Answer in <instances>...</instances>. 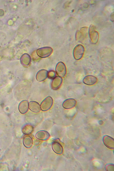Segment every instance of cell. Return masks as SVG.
Listing matches in <instances>:
<instances>
[{
	"instance_id": "19",
	"label": "cell",
	"mask_w": 114,
	"mask_h": 171,
	"mask_svg": "<svg viewBox=\"0 0 114 171\" xmlns=\"http://www.w3.org/2000/svg\"><path fill=\"white\" fill-rule=\"evenodd\" d=\"M56 76V73L53 71H50L48 73V77L49 79H53Z\"/></svg>"
},
{
	"instance_id": "14",
	"label": "cell",
	"mask_w": 114,
	"mask_h": 171,
	"mask_svg": "<svg viewBox=\"0 0 114 171\" xmlns=\"http://www.w3.org/2000/svg\"><path fill=\"white\" fill-rule=\"evenodd\" d=\"M29 108L32 112L38 113L41 111V107L39 104L36 102L31 101L29 104Z\"/></svg>"
},
{
	"instance_id": "4",
	"label": "cell",
	"mask_w": 114,
	"mask_h": 171,
	"mask_svg": "<svg viewBox=\"0 0 114 171\" xmlns=\"http://www.w3.org/2000/svg\"><path fill=\"white\" fill-rule=\"evenodd\" d=\"M53 104L52 98L48 96L45 98L41 104V109L42 111H45L49 110Z\"/></svg>"
},
{
	"instance_id": "6",
	"label": "cell",
	"mask_w": 114,
	"mask_h": 171,
	"mask_svg": "<svg viewBox=\"0 0 114 171\" xmlns=\"http://www.w3.org/2000/svg\"><path fill=\"white\" fill-rule=\"evenodd\" d=\"M103 142L104 145L109 149H114V140L112 137L107 135L105 136L103 138Z\"/></svg>"
},
{
	"instance_id": "10",
	"label": "cell",
	"mask_w": 114,
	"mask_h": 171,
	"mask_svg": "<svg viewBox=\"0 0 114 171\" xmlns=\"http://www.w3.org/2000/svg\"><path fill=\"white\" fill-rule=\"evenodd\" d=\"M97 81V78L96 77L92 75L86 76L84 77L83 80L84 84L89 85L95 84Z\"/></svg>"
},
{
	"instance_id": "13",
	"label": "cell",
	"mask_w": 114,
	"mask_h": 171,
	"mask_svg": "<svg viewBox=\"0 0 114 171\" xmlns=\"http://www.w3.org/2000/svg\"><path fill=\"white\" fill-rule=\"evenodd\" d=\"M21 64L24 67L29 66L31 61V58L30 55L27 53L23 54L20 58Z\"/></svg>"
},
{
	"instance_id": "2",
	"label": "cell",
	"mask_w": 114,
	"mask_h": 171,
	"mask_svg": "<svg viewBox=\"0 0 114 171\" xmlns=\"http://www.w3.org/2000/svg\"><path fill=\"white\" fill-rule=\"evenodd\" d=\"M55 71L59 77H65L67 74V68L64 63L62 61L58 62L56 65Z\"/></svg>"
},
{
	"instance_id": "5",
	"label": "cell",
	"mask_w": 114,
	"mask_h": 171,
	"mask_svg": "<svg viewBox=\"0 0 114 171\" xmlns=\"http://www.w3.org/2000/svg\"><path fill=\"white\" fill-rule=\"evenodd\" d=\"M63 79L62 77L57 76L53 79L51 84V87L53 90H56L58 89L61 87Z\"/></svg>"
},
{
	"instance_id": "3",
	"label": "cell",
	"mask_w": 114,
	"mask_h": 171,
	"mask_svg": "<svg viewBox=\"0 0 114 171\" xmlns=\"http://www.w3.org/2000/svg\"><path fill=\"white\" fill-rule=\"evenodd\" d=\"M85 48L81 44L77 45L73 51V55L74 58L77 60L81 59L84 53Z\"/></svg>"
},
{
	"instance_id": "1",
	"label": "cell",
	"mask_w": 114,
	"mask_h": 171,
	"mask_svg": "<svg viewBox=\"0 0 114 171\" xmlns=\"http://www.w3.org/2000/svg\"><path fill=\"white\" fill-rule=\"evenodd\" d=\"M53 51L52 48L49 47H46L39 48L37 50L38 56L41 58H46L49 56Z\"/></svg>"
},
{
	"instance_id": "17",
	"label": "cell",
	"mask_w": 114,
	"mask_h": 171,
	"mask_svg": "<svg viewBox=\"0 0 114 171\" xmlns=\"http://www.w3.org/2000/svg\"><path fill=\"white\" fill-rule=\"evenodd\" d=\"M34 127L31 125L27 124L24 125L22 128V131L23 133L25 135L31 134L33 131Z\"/></svg>"
},
{
	"instance_id": "18",
	"label": "cell",
	"mask_w": 114,
	"mask_h": 171,
	"mask_svg": "<svg viewBox=\"0 0 114 171\" xmlns=\"http://www.w3.org/2000/svg\"><path fill=\"white\" fill-rule=\"evenodd\" d=\"M105 169L107 171H114V165L113 164H108L105 166Z\"/></svg>"
},
{
	"instance_id": "11",
	"label": "cell",
	"mask_w": 114,
	"mask_h": 171,
	"mask_svg": "<svg viewBox=\"0 0 114 171\" xmlns=\"http://www.w3.org/2000/svg\"><path fill=\"white\" fill-rule=\"evenodd\" d=\"M53 151L57 154H61L63 152V148L61 144L57 141H54L52 144Z\"/></svg>"
},
{
	"instance_id": "20",
	"label": "cell",
	"mask_w": 114,
	"mask_h": 171,
	"mask_svg": "<svg viewBox=\"0 0 114 171\" xmlns=\"http://www.w3.org/2000/svg\"><path fill=\"white\" fill-rule=\"evenodd\" d=\"M41 141L39 140H36L34 141V144L35 145H38L40 144Z\"/></svg>"
},
{
	"instance_id": "12",
	"label": "cell",
	"mask_w": 114,
	"mask_h": 171,
	"mask_svg": "<svg viewBox=\"0 0 114 171\" xmlns=\"http://www.w3.org/2000/svg\"><path fill=\"white\" fill-rule=\"evenodd\" d=\"M35 136L39 140H46L50 138V135L48 132L43 130L37 132Z\"/></svg>"
},
{
	"instance_id": "9",
	"label": "cell",
	"mask_w": 114,
	"mask_h": 171,
	"mask_svg": "<svg viewBox=\"0 0 114 171\" xmlns=\"http://www.w3.org/2000/svg\"><path fill=\"white\" fill-rule=\"evenodd\" d=\"M29 108L28 101L27 100L22 101L18 106V110L21 113L24 114L28 111Z\"/></svg>"
},
{
	"instance_id": "7",
	"label": "cell",
	"mask_w": 114,
	"mask_h": 171,
	"mask_svg": "<svg viewBox=\"0 0 114 171\" xmlns=\"http://www.w3.org/2000/svg\"><path fill=\"white\" fill-rule=\"evenodd\" d=\"M48 71L45 69H41L39 70L36 75V79L39 82L44 81L48 77Z\"/></svg>"
},
{
	"instance_id": "8",
	"label": "cell",
	"mask_w": 114,
	"mask_h": 171,
	"mask_svg": "<svg viewBox=\"0 0 114 171\" xmlns=\"http://www.w3.org/2000/svg\"><path fill=\"white\" fill-rule=\"evenodd\" d=\"M77 101L73 99H69L65 100L63 103V107L67 109L73 108L76 105Z\"/></svg>"
},
{
	"instance_id": "16",
	"label": "cell",
	"mask_w": 114,
	"mask_h": 171,
	"mask_svg": "<svg viewBox=\"0 0 114 171\" xmlns=\"http://www.w3.org/2000/svg\"><path fill=\"white\" fill-rule=\"evenodd\" d=\"M23 143L24 146L27 148L31 147L33 144V140L32 137L30 136H25L23 139Z\"/></svg>"
},
{
	"instance_id": "15",
	"label": "cell",
	"mask_w": 114,
	"mask_h": 171,
	"mask_svg": "<svg viewBox=\"0 0 114 171\" xmlns=\"http://www.w3.org/2000/svg\"><path fill=\"white\" fill-rule=\"evenodd\" d=\"M89 36L92 42L95 44L97 42L99 38L98 34L97 32L94 31L92 27L90 28L89 31Z\"/></svg>"
}]
</instances>
